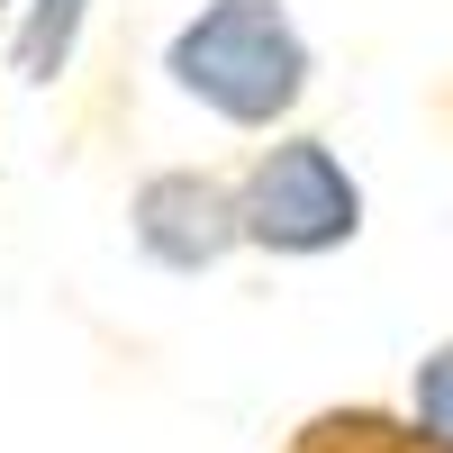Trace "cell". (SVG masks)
<instances>
[{
	"label": "cell",
	"mask_w": 453,
	"mask_h": 453,
	"mask_svg": "<svg viewBox=\"0 0 453 453\" xmlns=\"http://www.w3.org/2000/svg\"><path fill=\"white\" fill-rule=\"evenodd\" d=\"M309 73H318V55L281 0H200L164 36V82L245 136H273L309 100Z\"/></svg>",
	"instance_id": "6da1fadb"
},
{
	"label": "cell",
	"mask_w": 453,
	"mask_h": 453,
	"mask_svg": "<svg viewBox=\"0 0 453 453\" xmlns=\"http://www.w3.org/2000/svg\"><path fill=\"white\" fill-rule=\"evenodd\" d=\"M127 236H136L145 263H164V273H218V263L245 245V200H236L226 173L173 164V173H145L127 191Z\"/></svg>",
	"instance_id": "3957f363"
},
{
	"label": "cell",
	"mask_w": 453,
	"mask_h": 453,
	"mask_svg": "<svg viewBox=\"0 0 453 453\" xmlns=\"http://www.w3.org/2000/svg\"><path fill=\"white\" fill-rule=\"evenodd\" d=\"M281 453H453L418 408H372V399H345V408H318V418H299Z\"/></svg>",
	"instance_id": "277c9868"
},
{
	"label": "cell",
	"mask_w": 453,
	"mask_h": 453,
	"mask_svg": "<svg viewBox=\"0 0 453 453\" xmlns=\"http://www.w3.org/2000/svg\"><path fill=\"white\" fill-rule=\"evenodd\" d=\"M236 200H245V245L281 263H318L363 236V181L326 136H273L236 173Z\"/></svg>",
	"instance_id": "7a4b0ae2"
},
{
	"label": "cell",
	"mask_w": 453,
	"mask_h": 453,
	"mask_svg": "<svg viewBox=\"0 0 453 453\" xmlns=\"http://www.w3.org/2000/svg\"><path fill=\"white\" fill-rule=\"evenodd\" d=\"M408 408H418V418L453 444V335L418 354V372H408Z\"/></svg>",
	"instance_id": "5b68a950"
},
{
	"label": "cell",
	"mask_w": 453,
	"mask_h": 453,
	"mask_svg": "<svg viewBox=\"0 0 453 453\" xmlns=\"http://www.w3.org/2000/svg\"><path fill=\"white\" fill-rule=\"evenodd\" d=\"M0 10H10V0H0Z\"/></svg>",
	"instance_id": "8992f818"
}]
</instances>
